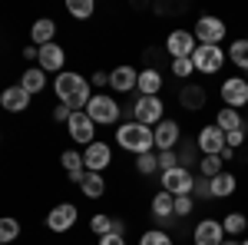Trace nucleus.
I'll use <instances>...</instances> for the list:
<instances>
[{
	"instance_id": "obj_16",
	"label": "nucleus",
	"mask_w": 248,
	"mask_h": 245,
	"mask_svg": "<svg viewBox=\"0 0 248 245\" xmlns=\"http://www.w3.org/2000/svg\"><path fill=\"white\" fill-rule=\"evenodd\" d=\"M192 242L195 245H222L225 242V229H222L218 219H202V222H195Z\"/></svg>"
},
{
	"instance_id": "obj_9",
	"label": "nucleus",
	"mask_w": 248,
	"mask_h": 245,
	"mask_svg": "<svg viewBox=\"0 0 248 245\" xmlns=\"http://www.w3.org/2000/svg\"><path fill=\"white\" fill-rule=\"evenodd\" d=\"M77 219H79V209L73 202H60V206H53L46 212V229L63 235V232H70V229L77 226Z\"/></svg>"
},
{
	"instance_id": "obj_34",
	"label": "nucleus",
	"mask_w": 248,
	"mask_h": 245,
	"mask_svg": "<svg viewBox=\"0 0 248 245\" xmlns=\"http://www.w3.org/2000/svg\"><path fill=\"white\" fill-rule=\"evenodd\" d=\"M113 215H106V212H99V215H93V219H90V232H93L96 239H99V235H109V232H113Z\"/></svg>"
},
{
	"instance_id": "obj_12",
	"label": "nucleus",
	"mask_w": 248,
	"mask_h": 245,
	"mask_svg": "<svg viewBox=\"0 0 248 245\" xmlns=\"http://www.w3.org/2000/svg\"><path fill=\"white\" fill-rule=\"evenodd\" d=\"M195 33H189V30H172L169 37H166V53H169L172 60H189L192 53H195Z\"/></svg>"
},
{
	"instance_id": "obj_7",
	"label": "nucleus",
	"mask_w": 248,
	"mask_h": 245,
	"mask_svg": "<svg viewBox=\"0 0 248 245\" xmlns=\"http://www.w3.org/2000/svg\"><path fill=\"white\" fill-rule=\"evenodd\" d=\"M66 132H70V139L77 143V146H90V143H96V123L86 116V110H79V113H73L70 119H66Z\"/></svg>"
},
{
	"instance_id": "obj_43",
	"label": "nucleus",
	"mask_w": 248,
	"mask_h": 245,
	"mask_svg": "<svg viewBox=\"0 0 248 245\" xmlns=\"http://www.w3.org/2000/svg\"><path fill=\"white\" fill-rule=\"evenodd\" d=\"M70 116H73V113H70V110H66V106H63V103H60L57 110H53V123H66V119H70Z\"/></svg>"
},
{
	"instance_id": "obj_14",
	"label": "nucleus",
	"mask_w": 248,
	"mask_h": 245,
	"mask_svg": "<svg viewBox=\"0 0 248 245\" xmlns=\"http://www.w3.org/2000/svg\"><path fill=\"white\" fill-rule=\"evenodd\" d=\"M195 146H199V152H202V156H218V152L225 149V132L218 130L215 123H209V126H202V130H199Z\"/></svg>"
},
{
	"instance_id": "obj_5",
	"label": "nucleus",
	"mask_w": 248,
	"mask_h": 245,
	"mask_svg": "<svg viewBox=\"0 0 248 245\" xmlns=\"http://www.w3.org/2000/svg\"><path fill=\"white\" fill-rule=\"evenodd\" d=\"M133 119L155 130V126L166 119V103H162L159 96H139V99L133 103Z\"/></svg>"
},
{
	"instance_id": "obj_6",
	"label": "nucleus",
	"mask_w": 248,
	"mask_h": 245,
	"mask_svg": "<svg viewBox=\"0 0 248 245\" xmlns=\"http://www.w3.org/2000/svg\"><path fill=\"white\" fill-rule=\"evenodd\" d=\"M229 33V27H225V20L218 17H199L195 20V43H205V47H222V40Z\"/></svg>"
},
{
	"instance_id": "obj_28",
	"label": "nucleus",
	"mask_w": 248,
	"mask_h": 245,
	"mask_svg": "<svg viewBox=\"0 0 248 245\" xmlns=\"http://www.w3.org/2000/svg\"><path fill=\"white\" fill-rule=\"evenodd\" d=\"M20 239V222L14 215H0V245H14Z\"/></svg>"
},
{
	"instance_id": "obj_48",
	"label": "nucleus",
	"mask_w": 248,
	"mask_h": 245,
	"mask_svg": "<svg viewBox=\"0 0 248 245\" xmlns=\"http://www.w3.org/2000/svg\"><path fill=\"white\" fill-rule=\"evenodd\" d=\"M238 245H248V239H242V242H238Z\"/></svg>"
},
{
	"instance_id": "obj_15",
	"label": "nucleus",
	"mask_w": 248,
	"mask_h": 245,
	"mask_svg": "<svg viewBox=\"0 0 248 245\" xmlns=\"http://www.w3.org/2000/svg\"><path fill=\"white\" fill-rule=\"evenodd\" d=\"M155 136V149L159 152H169V149H179V139H182V126L175 119H162L159 126L153 130Z\"/></svg>"
},
{
	"instance_id": "obj_32",
	"label": "nucleus",
	"mask_w": 248,
	"mask_h": 245,
	"mask_svg": "<svg viewBox=\"0 0 248 245\" xmlns=\"http://www.w3.org/2000/svg\"><path fill=\"white\" fill-rule=\"evenodd\" d=\"M136 172H139V176L159 172V152H142V156H136Z\"/></svg>"
},
{
	"instance_id": "obj_19",
	"label": "nucleus",
	"mask_w": 248,
	"mask_h": 245,
	"mask_svg": "<svg viewBox=\"0 0 248 245\" xmlns=\"http://www.w3.org/2000/svg\"><path fill=\"white\" fill-rule=\"evenodd\" d=\"M162 73L155 70V66H146V70H139V80H136V90L139 96H159L162 93Z\"/></svg>"
},
{
	"instance_id": "obj_33",
	"label": "nucleus",
	"mask_w": 248,
	"mask_h": 245,
	"mask_svg": "<svg viewBox=\"0 0 248 245\" xmlns=\"http://www.w3.org/2000/svg\"><path fill=\"white\" fill-rule=\"evenodd\" d=\"M60 166H63V172H66V176H70V172H79V169H83V152L63 149V152H60Z\"/></svg>"
},
{
	"instance_id": "obj_11",
	"label": "nucleus",
	"mask_w": 248,
	"mask_h": 245,
	"mask_svg": "<svg viewBox=\"0 0 248 245\" xmlns=\"http://www.w3.org/2000/svg\"><path fill=\"white\" fill-rule=\"evenodd\" d=\"M222 103L232 106V110L248 106V83H245V76H225V80H222Z\"/></svg>"
},
{
	"instance_id": "obj_13",
	"label": "nucleus",
	"mask_w": 248,
	"mask_h": 245,
	"mask_svg": "<svg viewBox=\"0 0 248 245\" xmlns=\"http://www.w3.org/2000/svg\"><path fill=\"white\" fill-rule=\"evenodd\" d=\"M37 66L43 73H63L66 70V50L60 43H46V47H37Z\"/></svg>"
},
{
	"instance_id": "obj_40",
	"label": "nucleus",
	"mask_w": 248,
	"mask_h": 245,
	"mask_svg": "<svg viewBox=\"0 0 248 245\" xmlns=\"http://www.w3.org/2000/svg\"><path fill=\"white\" fill-rule=\"evenodd\" d=\"M242 143H245V126L235 130V132H225V146H229V149H238Z\"/></svg>"
},
{
	"instance_id": "obj_35",
	"label": "nucleus",
	"mask_w": 248,
	"mask_h": 245,
	"mask_svg": "<svg viewBox=\"0 0 248 245\" xmlns=\"http://www.w3.org/2000/svg\"><path fill=\"white\" fill-rule=\"evenodd\" d=\"M139 245H175V242L169 239V232H162V229H146L139 235Z\"/></svg>"
},
{
	"instance_id": "obj_46",
	"label": "nucleus",
	"mask_w": 248,
	"mask_h": 245,
	"mask_svg": "<svg viewBox=\"0 0 248 245\" xmlns=\"http://www.w3.org/2000/svg\"><path fill=\"white\" fill-rule=\"evenodd\" d=\"M113 232H116V235H123V232H126V222H119V219H116V222H113Z\"/></svg>"
},
{
	"instance_id": "obj_24",
	"label": "nucleus",
	"mask_w": 248,
	"mask_h": 245,
	"mask_svg": "<svg viewBox=\"0 0 248 245\" xmlns=\"http://www.w3.org/2000/svg\"><path fill=\"white\" fill-rule=\"evenodd\" d=\"M79 192H83L86 199H103V196H106V179H103V172H86V179L79 182Z\"/></svg>"
},
{
	"instance_id": "obj_27",
	"label": "nucleus",
	"mask_w": 248,
	"mask_h": 245,
	"mask_svg": "<svg viewBox=\"0 0 248 245\" xmlns=\"http://www.w3.org/2000/svg\"><path fill=\"white\" fill-rule=\"evenodd\" d=\"M149 209H153V215L159 219V222H166V219L172 215V196L159 189V192L153 196V202H149Z\"/></svg>"
},
{
	"instance_id": "obj_25",
	"label": "nucleus",
	"mask_w": 248,
	"mask_h": 245,
	"mask_svg": "<svg viewBox=\"0 0 248 245\" xmlns=\"http://www.w3.org/2000/svg\"><path fill=\"white\" fill-rule=\"evenodd\" d=\"M215 126H218L222 132H235V130H242V126H245V119H242V113H238V110L222 106V110H218V116H215Z\"/></svg>"
},
{
	"instance_id": "obj_47",
	"label": "nucleus",
	"mask_w": 248,
	"mask_h": 245,
	"mask_svg": "<svg viewBox=\"0 0 248 245\" xmlns=\"http://www.w3.org/2000/svg\"><path fill=\"white\" fill-rule=\"evenodd\" d=\"M222 245H238V242H235V239H225V242H222Z\"/></svg>"
},
{
	"instance_id": "obj_30",
	"label": "nucleus",
	"mask_w": 248,
	"mask_h": 245,
	"mask_svg": "<svg viewBox=\"0 0 248 245\" xmlns=\"http://www.w3.org/2000/svg\"><path fill=\"white\" fill-rule=\"evenodd\" d=\"M66 14L77 20H90L96 14V3L93 0H66Z\"/></svg>"
},
{
	"instance_id": "obj_23",
	"label": "nucleus",
	"mask_w": 248,
	"mask_h": 245,
	"mask_svg": "<svg viewBox=\"0 0 248 245\" xmlns=\"http://www.w3.org/2000/svg\"><path fill=\"white\" fill-rule=\"evenodd\" d=\"M212 182V199H229V196H235V186H238V179H235V172H218L215 179H209Z\"/></svg>"
},
{
	"instance_id": "obj_39",
	"label": "nucleus",
	"mask_w": 248,
	"mask_h": 245,
	"mask_svg": "<svg viewBox=\"0 0 248 245\" xmlns=\"http://www.w3.org/2000/svg\"><path fill=\"white\" fill-rule=\"evenodd\" d=\"M179 166V152L169 149V152H159V172H169Z\"/></svg>"
},
{
	"instance_id": "obj_8",
	"label": "nucleus",
	"mask_w": 248,
	"mask_h": 245,
	"mask_svg": "<svg viewBox=\"0 0 248 245\" xmlns=\"http://www.w3.org/2000/svg\"><path fill=\"white\" fill-rule=\"evenodd\" d=\"M159 186H162V192H169V196H192L195 176H192V169H182V166H175V169L162 172Z\"/></svg>"
},
{
	"instance_id": "obj_2",
	"label": "nucleus",
	"mask_w": 248,
	"mask_h": 245,
	"mask_svg": "<svg viewBox=\"0 0 248 245\" xmlns=\"http://www.w3.org/2000/svg\"><path fill=\"white\" fill-rule=\"evenodd\" d=\"M116 143H119V149L133 152V156L153 152L155 149L153 126H142V123H136V119H126V123L116 126Z\"/></svg>"
},
{
	"instance_id": "obj_37",
	"label": "nucleus",
	"mask_w": 248,
	"mask_h": 245,
	"mask_svg": "<svg viewBox=\"0 0 248 245\" xmlns=\"http://www.w3.org/2000/svg\"><path fill=\"white\" fill-rule=\"evenodd\" d=\"M192 199H212V182L205 176H195V186H192Z\"/></svg>"
},
{
	"instance_id": "obj_29",
	"label": "nucleus",
	"mask_w": 248,
	"mask_h": 245,
	"mask_svg": "<svg viewBox=\"0 0 248 245\" xmlns=\"http://www.w3.org/2000/svg\"><path fill=\"white\" fill-rule=\"evenodd\" d=\"M222 229H225V235H245L248 215H245V212H229V215L222 219Z\"/></svg>"
},
{
	"instance_id": "obj_42",
	"label": "nucleus",
	"mask_w": 248,
	"mask_h": 245,
	"mask_svg": "<svg viewBox=\"0 0 248 245\" xmlns=\"http://www.w3.org/2000/svg\"><path fill=\"white\" fill-rule=\"evenodd\" d=\"M96 245H126V239L116 235V232H109V235H99V242H96Z\"/></svg>"
},
{
	"instance_id": "obj_18",
	"label": "nucleus",
	"mask_w": 248,
	"mask_h": 245,
	"mask_svg": "<svg viewBox=\"0 0 248 245\" xmlns=\"http://www.w3.org/2000/svg\"><path fill=\"white\" fill-rule=\"evenodd\" d=\"M0 106L7 110V113H23L27 106H30V93L23 90V86H3V93H0Z\"/></svg>"
},
{
	"instance_id": "obj_41",
	"label": "nucleus",
	"mask_w": 248,
	"mask_h": 245,
	"mask_svg": "<svg viewBox=\"0 0 248 245\" xmlns=\"http://www.w3.org/2000/svg\"><path fill=\"white\" fill-rule=\"evenodd\" d=\"M90 86H109V73H106V70H96V73L90 76Z\"/></svg>"
},
{
	"instance_id": "obj_1",
	"label": "nucleus",
	"mask_w": 248,
	"mask_h": 245,
	"mask_svg": "<svg viewBox=\"0 0 248 245\" xmlns=\"http://www.w3.org/2000/svg\"><path fill=\"white\" fill-rule=\"evenodd\" d=\"M53 93L57 99L70 110V113H79V110H86V103H90V80L77 70H63V73L53 76Z\"/></svg>"
},
{
	"instance_id": "obj_10",
	"label": "nucleus",
	"mask_w": 248,
	"mask_h": 245,
	"mask_svg": "<svg viewBox=\"0 0 248 245\" xmlns=\"http://www.w3.org/2000/svg\"><path fill=\"white\" fill-rule=\"evenodd\" d=\"M109 163H113V146L103 143V139H96L83 149V169L86 172H103L109 169Z\"/></svg>"
},
{
	"instance_id": "obj_38",
	"label": "nucleus",
	"mask_w": 248,
	"mask_h": 245,
	"mask_svg": "<svg viewBox=\"0 0 248 245\" xmlns=\"http://www.w3.org/2000/svg\"><path fill=\"white\" fill-rule=\"evenodd\" d=\"M192 73H195L192 60H172V76H179V80H189Z\"/></svg>"
},
{
	"instance_id": "obj_49",
	"label": "nucleus",
	"mask_w": 248,
	"mask_h": 245,
	"mask_svg": "<svg viewBox=\"0 0 248 245\" xmlns=\"http://www.w3.org/2000/svg\"><path fill=\"white\" fill-rule=\"evenodd\" d=\"M245 83H248V73H245Z\"/></svg>"
},
{
	"instance_id": "obj_31",
	"label": "nucleus",
	"mask_w": 248,
	"mask_h": 245,
	"mask_svg": "<svg viewBox=\"0 0 248 245\" xmlns=\"http://www.w3.org/2000/svg\"><path fill=\"white\" fill-rule=\"evenodd\" d=\"M218 172H225V163H222V156H202V159H199V176H205V179H215Z\"/></svg>"
},
{
	"instance_id": "obj_26",
	"label": "nucleus",
	"mask_w": 248,
	"mask_h": 245,
	"mask_svg": "<svg viewBox=\"0 0 248 245\" xmlns=\"http://www.w3.org/2000/svg\"><path fill=\"white\" fill-rule=\"evenodd\" d=\"M225 53H229V63H235L238 70H245V73H248V37H242V40H232Z\"/></svg>"
},
{
	"instance_id": "obj_4",
	"label": "nucleus",
	"mask_w": 248,
	"mask_h": 245,
	"mask_svg": "<svg viewBox=\"0 0 248 245\" xmlns=\"http://www.w3.org/2000/svg\"><path fill=\"white\" fill-rule=\"evenodd\" d=\"M189 60H192V66H195V73L212 76V73H218V70L225 66L229 53H225L222 47H205V43H199V47H195V53H192Z\"/></svg>"
},
{
	"instance_id": "obj_22",
	"label": "nucleus",
	"mask_w": 248,
	"mask_h": 245,
	"mask_svg": "<svg viewBox=\"0 0 248 245\" xmlns=\"http://www.w3.org/2000/svg\"><path fill=\"white\" fill-rule=\"evenodd\" d=\"M20 86H23L30 96H40L43 90H46V73H43L40 66H27L23 76H20Z\"/></svg>"
},
{
	"instance_id": "obj_45",
	"label": "nucleus",
	"mask_w": 248,
	"mask_h": 245,
	"mask_svg": "<svg viewBox=\"0 0 248 245\" xmlns=\"http://www.w3.org/2000/svg\"><path fill=\"white\" fill-rule=\"evenodd\" d=\"M218 156H222V163H229V159H235V149H229V146H225V149L218 152Z\"/></svg>"
},
{
	"instance_id": "obj_44",
	"label": "nucleus",
	"mask_w": 248,
	"mask_h": 245,
	"mask_svg": "<svg viewBox=\"0 0 248 245\" xmlns=\"http://www.w3.org/2000/svg\"><path fill=\"white\" fill-rule=\"evenodd\" d=\"M37 53H40V50L33 47V43H30V47H23V53H20V57L27 60V63H33V66H37Z\"/></svg>"
},
{
	"instance_id": "obj_20",
	"label": "nucleus",
	"mask_w": 248,
	"mask_h": 245,
	"mask_svg": "<svg viewBox=\"0 0 248 245\" xmlns=\"http://www.w3.org/2000/svg\"><path fill=\"white\" fill-rule=\"evenodd\" d=\"M30 40H33V47H46V43H57V23H53L50 17L33 20V27H30Z\"/></svg>"
},
{
	"instance_id": "obj_21",
	"label": "nucleus",
	"mask_w": 248,
	"mask_h": 245,
	"mask_svg": "<svg viewBox=\"0 0 248 245\" xmlns=\"http://www.w3.org/2000/svg\"><path fill=\"white\" fill-rule=\"evenodd\" d=\"M179 106L189 110V113H199V110L205 106V90L195 86V83H186V86L179 90Z\"/></svg>"
},
{
	"instance_id": "obj_17",
	"label": "nucleus",
	"mask_w": 248,
	"mask_h": 245,
	"mask_svg": "<svg viewBox=\"0 0 248 245\" xmlns=\"http://www.w3.org/2000/svg\"><path fill=\"white\" fill-rule=\"evenodd\" d=\"M136 80H139V70H136V66H129V63L113 66V70H109V90H113V93H133Z\"/></svg>"
},
{
	"instance_id": "obj_3",
	"label": "nucleus",
	"mask_w": 248,
	"mask_h": 245,
	"mask_svg": "<svg viewBox=\"0 0 248 245\" xmlns=\"http://www.w3.org/2000/svg\"><path fill=\"white\" fill-rule=\"evenodd\" d=\"M86 116L93 119L96 126H116L119 116H123V106H119L116 96H109V93H93L90 103H86Z\"/></svg>"
},
{
	"instance_id": "obj_36",
	"label": "nucleus",
	"mask_w": 248,
	"mask_h": 245,
	"mask_svg": "<svg viewBox=\"0 0 248 245\" xmlns=\"http://www.w3.org/2000/svg\"><path fill=\"white\" fill-rule=\"evenodd\" d=\"M192 206H195V199L192 196H172V215H189L192 212Z\"/></svg>"
}]
</instances>
